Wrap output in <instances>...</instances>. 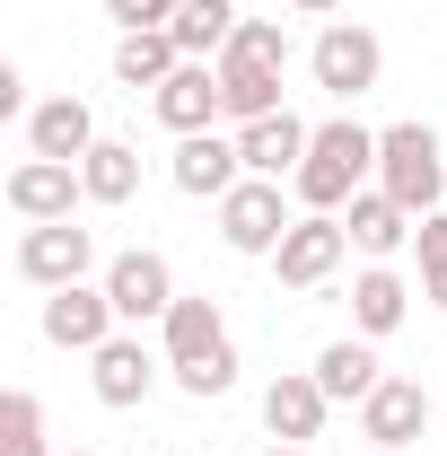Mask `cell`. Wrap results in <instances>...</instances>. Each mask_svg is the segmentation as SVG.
I'll return each instance as SVG.
<instances>
[{
    "instance_id": "obj_1",
    "label": "cell",
    "mask_w": 447,
    "mask_h": 456,
    "mask_svg": "<svg viewBox=\"0 0 447 456\" xmlns=\"http://www.w3.org/2000/svg\"><path fill=\"white\" fill-rule=\"evenodd\" d=\"M369 175H378V132H360L351 114L334 123H316V141H307V159H298V202L307 211H351V193H369Z\"/></svg>"
},
{
    "instance_id": "obj_2",
    "label": "cell",
    "mask_w": 447,
    "mask_h": 456,
    "mask_svg": "<svg viewBox=\"0 0 447 456\" xmlns=\"http://www.w3.org/2000/svg\"><path fill=\"white\" fill-rule=\"evenodd\" d=\"M378 193H394L412 220H430L447 202V159H439V132L430 123H386L378 132Z\"/></svg>"
},
{
    "instance_id": "obj_3",
    "label": "cell",
    "mask_w": 447,
    "mask_h": 456,
    "mask_svg": "<svg viewBox=\"0 0 447 456\" xmlns=\"http://www.w3.org/2000/svg\"><path fill=\"white\" fill-rule=\"evenodd\" d=\"M307 70H316V88H325V97H369V88H378V70H386V45H378L369 27H351V18H325V36H316Z\"/></svg>"
},
{
    "instance_id": "obj_4",
    "label": "cell",
    "mask_w": 447,
    "mask_h": 456,
    "mask_svg": "<svg viewBox=\"0 0 447 456\" xmlns=\"http://www.w3.org/2000/svg\"><path fill=\"white\" fill-rule=\"evenodd\" d=\"M88 264H97V228H79V220H36L27 237H18V273H27L36 289L88 281Z\"/></svg>"
},
{
    "instance_id": "obj_5",
    "label": "cell",
    "mask_w": 447,
    "mask_h": 456,
    "mask_svg": "<svg viewBox=\"0 0 447 456\" xmlns=\"http://www.w3.org/2000/svg\"><path fill=\"white\" fill-rule=\"evenodd\" d=\"M342 255H351V228H342V211H307V220H289V237L272 246V264H280V281H289V289L334 281Z\"/></svg>"
},
{
    "instance_id": "obj_6",
    "label": "cell",
    "mask_w": 447,
    "mask_h": 456,
    "mask_svg": "<svg viewBox=\"0 0 447 456\" xmlns=\"http://www.w3.org/2000/svg\"><path fill=\"white\" fill-rule=\"evenodd\" d=\"M220 237L237 255H272L280 237H289V211H280V184L272 175H237L220 193Z\"/></svg>"
},
{
    "instance_id": "obj_7",
    "label": "cell",
    "mask_w": 447,
    "mask_h": 456,
    "mask_svg": "<svg viewBox=\"0 0 447 456\" xmlns=\"http://www.w3.org/2000/svg\"><path fill=\"white\" fill-rule=\"evenodd\" d=\"M106 298H114V316H123V325H167V307H175L167 255H150V246L114 255V264H106Z\"/></svg>"
},
{
    "instance_id": "obj_8",
    "label": "cell",
    "mask_w": 447,
    "mask_h": 456,
    "mask_svg": "<svg viewBox=\"0 0 447 456\" xmlns=\"http://www.w3.org/2000/svg\"><path fill=\"white\" fill-rule=\"evenodd\" d=\"M114 298L106 289H88V281H70V289H45V342L53 351H97V342H114Z\"/></svg>"
},
{
    "instance_id": "obj_9",
    "label": "cell",
    "mask_w": 447,
    "mask_h": 456,
    "mask_svg": "<svg viewBox=\"0 0 447 456\" xmlns=\"http://www.w3.org/2000/svg\"><path fill=\"white\" fill-rule=\"evenodd\" d=\"M167 175H175V193H193V202H220L228 184L246 175V159H237V132H184V141H175V159H167Z\"/></svg>"
},
{
    "instance_id": "obj_10",
    "label": "cell",
    "mask_w": 447,
    "mask_h": 456,
    "mask_svg": "<svg viewBox=\"0 0 447 456\" xmlns=\"http://www.w3.org/2000/svg\"><path fill=\"white\" fill-rule=\"evenodd\" d=\"M325 412H334V395L316 387V369H280L272 387H264V430L289 439V448H307L325 430Z\"/></svg>"
},
{
    "instance_id": "obj_11",
    "label": "cell",
    "mask_w": 447,
    "mask_h": 456,
    "mask_svg": "<svg viewBox=\"0 0 447 456\" xmlns=\"http://www.w3.org/2000/svg\"><path fill=\"white\" fill-rule=\"evenodd\" d=\"M360 439H378V448L430 439V395H421V378H378V395L360 403Z\"/></svg>"
},
{
    "instance_id": "obj_12",
    "label": "cell",
    "mask_w": 447,
    "mask_h": 456,
    "mask_svg": "<svg viewBox=\"0 0 447 456\" xmlns=\"http://www.w3.org/2000/svg\"><path fill=\"white\" fill-rule=\"evenodd\" d=\"M88 378H97V403L132 412V403H150V387H158V360H150V342H141V334H114V342L88 351Z\"/></svg>"
},
{
    "instance_id": "obj_13",
    "label": "cell",
    "mask_w": 447,
    "mask_h": 456,
    "mask_svg": "<svg viewBox=\"0 0 447 456\" xmlns=\"http://www.w3.org/2000/svg\"><path fill=\"white\" fill-rule=\"evenodd\" d=\"M97 141H106V132H97V114L79 106V97H45V106L27 114V159H61V167H79Z\"/></svg>"
},
{
    "instance_id": "obj_14",
    "label": "cell",
    "mask_w": 447,
    "mask_h": 456,
    "mask_svg": "<svg viewBox=\"0 0 447 456\" xmlns=\"http://www.w3.org/2000/svg\"><path fill=\"white\" fill-rule=\"evenodd\" d=\"M307 141H316V123H298V114L280 106L264 114V123H237V159H246V175H298V159H307Z\"/></svg>"
},
{
    "instance_id": "obj_15",
    "label": "cell",
    "mask_w": 447,
    "mask_h": 456,
    "mask_svg": "<svg viewBox=\"0 0 447 456\" xmlns=\"http://www.w3.org/2000/svg\"><path fill=\"white\" fill-rule=\"evenodd\" d=\"M88 184H79V167H61V159H18L9 167V211L36 228V220H70V202H79Z\"/></svg>"
},
{
    "instance_id": "obj_16",
    "label": "cell",
    "mask_w": 447,
    "mask_h": 456,
    "mask_svg": "<svg viewBox=\"0 0 447 456\" xmlns=\"http://www.w3.org/2000/svg\"><path fill=\"white\" fill-rule=\"evenodd\" d=\"M150 106H158V123H167L175 141H184V132H211V114H228L220 61H184V70H175V79L150 97Z\"/></svg>"
},
{
    "instance_id": "obj_17",
    "label": "cell",
    "mask_w": 447,
    "mask_h": 456,
    "mask_svg": "<svg viewBox=\"0 0 447 456\" xmlns=\"http://www.w3.org/2000/svg\"><path fill=\"white\" fill-rule=\"evenodd\" d=\"M158 334H167V369H175V378H193L202 360H228V325H220V298H175Z\"/></svg>"
},
{
    "instance_id": "obj_18",
    "label": "cell",
    "mask_w": 447,
    "mask_h": 456,
    "mask_svg": "<svg viewBox=\"0 0 447 456\" xmlns=\"http://www.w3.org/2000/svg\"><path fill=\"white\" fill-rule=\"evenodd\" d=\"M378 378H386V369H378L369 334H342V342L316 351V387H325L334 403H369V395H378Z\"/></svg>"
},
{
    "instance_id": "obj_19",
    "label": "cell",
    "mask_w": 447,
    "mask_h": 456,
    "mask_svg": "<svg viewBox=\"0 0 447 456\" xmlns=\"http://www.w3.org/2000/svg\"><path fill=\"white\" fill-rule=\"evenodd\" d=\"M342 228H351V246H360L369 264H386L394 246L412 237V211H403L394 193H378V184H369V193H351V211H342Z\"/></svg>"
},
{
    "instance_id": "obj_20",
    "label": "cell",
    "mask_w": 447,
    "mask_h": 456,
    "mask_svg": "<svg viewBox=\"0 0 447 456\" xmlns=\"http://www.w3.org/2000/svg\"><path fill=\"white\" fill-rule=\"evenodd\" d=\"M167 36H175V53H184V61H220L228 36H237V0H175Z\"/></svg>"
},
{
    "instance_id": "obj_21",
    "label": "cell",
    "mask_w": 447,
    "mask_h": 456,
    "mask_svg": "<svg viewBox=\"0 0 447 456\" xmlns=\"http://www.w3.org/2000/svg\"><path fill=\"white\" fill-rule=\"evenodd\" d=\"M175 70H184V53H175V36H167V27H141V36H123V45H114V79H123L132 97H141V88L158 97Z\"/></svg>"
},
{
    "instance_id": "obj_22",
    "label": "cell",
    "mask_w": 447,
    "mask_h": 456,
    "mask_svg": "<svg viewBox=\"0 0 447 456\" xmlns=\"http://www.w3.org/2000/svg\"><path fill=\"white\" fill-rule=\"evenodd\" d=\"M403 307H412V289H403V273H386V264H369L360 281H351V325L378 342V334H394L403 325Z\"/></svg>"
},
{
    "instance_id": "obj_23",
    "label": "cell",
    "mask_w": 447,
    "mask_h": 456,
    "mask_svg": "<svg viewBox=\"0 0 447 456\" xmlns=\"http://www.w3.org/2000/svg\"><path fill=\"white\" fill-rule=\"evenodd\" d=\"M220 88H228V114H237V123H264V114H280V70H272V61L220 53Z\"/></svg>"
},
{
    "instance_id": "obj_24",
    "label": "cell",
    "mask_w": 447,
    "mask_h": 456,
    "mask_svg": "<svg viewBox=\"0 0 447 456\" xmlns=\"http://www.w3.org/2000/svg\"><path fill=\"white\" fill-rule=\"evenodd\" d=\"M79 184H88V202H132V193H141V150H132V141H97V150H88V159H79Z\"/></svg>"
},
{
    "instance_id": "obj_25",
    "label": "cell",
    "mask_w": 447,
    "mask_h": 456,
    "mask_svg": "<svg viewBox=\"0 0 447 456\" xmlns=\"http://www.w3.org/2000/svg\"><path fill=\"white\" fill-rule=\"evenodd\" d=\"M0 456H45V403L27 387L0 395Z\"/></svg>"
},
{
    "instance_id": "obj_26",
    "label": "cell",
    "mask_w": 447,
    "mask_h": 456,
    "mask_svg": "<svg viewBox=\"0 0 447 456\" xmlns=\"http://www.w3.org/2000/svg\"><path fill=\"white\" fill-rule=\"evenodd\" d=\"M228 53H246V61H289V36H280L272 18H237V36H228Z\"/></svg>"
},
{
    "instance_id": "obj_27",
    "label": "cell",
    "mask_w": 447,
    "mask_h": 456,
    "mask_svg": "<svg viewBox=\"0 0 447 456\" xmlns=\"http://www.w3.org/2000/svg\"><path fill=\"white\" fill-rule=\"evenodd\" d=\"M106 18L123 27V36H141V27H167V18H175V0H106Z\"/></svg>"
},
{
    "instance_id": "obj_28",
    "label": "cell",
    "mask_w": 447,
    "mask_h": 456,
    "mask_svg": "<svg viewBox=\"0 0 447 456\" xmlns=\"http://www.w3.org/2000/svg\"><path fill=\"white\" fill-rule=\"evenodd\" d=\"M412 246H421V273H439V264H447V202L430 211V220H412Z\"/></svg>"
},
{
    "instance_id": "obj_29",
    "label": "cell",
    "mask_w": 447,
    "mask_h": 456,
    "mask_svg": "<svg viewBox=\"0 0 447 456\" xmlns=\"http://www.w3.org/2000/svg\"><path fill=\"white\" fill-rule=\"evenodd\" d=\"M421 289H430V307H447V264H439V273H421Z\"/></svg>"
},
{
    "instance_id": "obj_30",
    "label": "cell",
    "mask_w": 447,
    "mask_h": 456,
    "mask_svg": "<svg viewBox=\"0 0 447 456\" xmlns=\"http://www.w3.org/2000/svg\"><path fill=\"white\" fill-rule=\"evenodd\" d=\"M289 9H298V18H334L342 0H289Z\"/></svg>"
},
{
    "instance_id": "obj_31",
    "label": "cell",
    "mask_w": 447,
    "mask_h": 456,
    "mask_svg": "<svg viewBox=\"0 0 447 456\" xmlns=\"http://www.w3.org/2000/svg\"><path fill=\"white\" fill-rule=\"evenodd\" d=\"M272 456H307V448H272Z\"/></svg>"
},
{
    "instance_id": "obj_32",
    "label": "cell",
    "mask_w": 447,
    "mask_h": 456,
    "mask_svg": "<svg viewBox=\"0 0 447 456\" xmlns=\"http://www.w3.org/2000/svg\"><path fill=\"white\" fill-rule=\"evenodd\" d=\"M369 456H403V448H369Z\"/></svg>"
},
{
    "instance_id": "obj_33",
    "label": "cell",
    "mask_w": 447,
    "mask_h": 456,
    "mask_svg": "<svg viewBox=\"0 0 447 456\" xmlns=\"http://www.w3.org/2000/svg\"><path fill=\"white\" fill-rule=\"evenodd\" d=\"M70 456H97V448H70Z\"/></svg>"
}]
</instances>
